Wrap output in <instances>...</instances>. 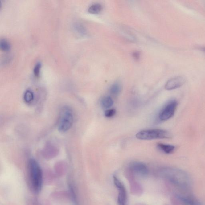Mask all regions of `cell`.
I'll list each match as a JSON object with an SVG mask.
<instances>
[{
	"label": "cell",
	"instance_id": "14",
	"mask_svg": "<svg viewBox=\"0 0 205 205\" xmlns=\"http://www.w3.org/2000/svg\"><path fill=\"white\" fill-rule=\"evenodd\" d=\"M111 93L114 96H117L120 93L121 91V87L118 84H115L113 85L110 88Z\"/></svg>",
	"mask_w": 205,
	"mask_h": 205
},
{
	"label": "cell",
	"instance_id": "8",
	"mask_svg": "<svg viewBox=\"0 0 205 205\" xmlns=\"http://www.w3.org/2000/svg\"><path fill=\"white\" fill-rule=\"evenodd\" d=\"M185 82V78L182 76L175 77L167 81L165 88L167 90H172L180 88Z\"/></svg>",
	"mask_w": 205,
	"mask_h": 205
},
{
	"label": "cell",
	"instance_id": "17",
	"mask_svg": "<svg viewBox=\"0 0 205 205\" xmlns=\"http://www.w3.org/2000/svg\"><path fill=\"white\" fill-rule=\"evenodd\" d=\"M116 113V110L114 109L107 110L105 112V116L106 117L110 118L115 116Z\"/></svg>",
	"mask_w": 205,
	"mask_h": 205
},
{
	"label": "cell",
	"instance_id": "9",
	"mask_svg": "<svg viewBox=\"0 0 205 205\" xmlns=\"http://www.w3.org/2000/svg\"><path fill=\"white\" fill-rule=\"evenodd\" d=\"M177 198L183 205H202L198 199L191 195L179 194L177 195Z\"/></svg>",
	"mask_w": 205,
	"mask_h": 205
},
{
	"label": "cell",
	"instance_id": "12",
	"mask_svg": "<svg viewBox=\"0 0 205 205\" xmlns=\"http://www.w3.org/2000/svg\"><path fill=\"white\" fill-rule=\"evenodd\" d=\"M101 103L102 105L104 108H109L113 105V101L110 97L107 96L103 99Z\"/></svg>",
	"mask_w": 205,
	"mask_h": 205
},
{
	"label": "cell",
	"instance_id": "13",
	"mask_svg": "<svg viewBox=\"0 0 205 205\" xmlns=\"http://www.w3.org/2000/svg\"><path fill=\"white\" fill-rule=\"evenodd\" d=\"M34 98V95L30 90H27L24 95V99L26 103H29L33 101Z\"/></svg>",
	"mask_w": 205,
	"mask_h": 205
},
{
	"label": "cell",
	"instance_id": "2",
	"mask_svg": "<svg viewBox=\"0 0 205 205\" xmlns=\"http://www.w3.org/2000/svg\"><path fill=\"white\" fill-rule=\"evenodd\" d=\"M29 181L33 191L38 193L41 191L43 185L42 170L35 160L31 159L28 163Z\"/></svg>",
	"mask_w": 205,
	"mask_h": 205
},
{
	"label": "cell",
	"instance_id": "16",
	"mask_svg": "<svg viewBox=\"0 0 205 205\" xmlns=\"http://www.w3.org/2000/svg\"><path fill=\"white\" fill-rule=\"evenodd\" d=\"M41 67V64L40 62L37 63L35 65L34 69H33V72H34L35 76L36 77H38L39 76Z\"/></svg>",
	"mask_w": 205,
	"mask_h": 205
},
{
	"label": "cell",
	"instance_id": "7",
	"mask_svg": "<svg viewBox=\"0 0 205 205\" xmlns=\"http://www.w3.org/2000/svg\"><path fill=\"white\" fill-rule=\"evenodd\" d=\"M129 169L135 175L144 177L148 174V169L147 166L140 162H133L130 164Z\"/></svg>",
	"mask_w": 205,
	"mask_h": 205
},
{
	"label": "cell",
	"instance_id": "3",
	"mask_svg": "<svg viewBox=\"0 0 205 205\" xmlns=\"http://www.w3.org/2000/svg\"><path fill=\"white\" fill-rule=\"evenodd\" d=\"M73 116L71 109L64 107L61 110L58 121V129L61 132L69 130L73 125Z\"/></svg>",
	"mask_w": 205,
	"mask_h": 205
},
{
	"label": "cell",
	"instance_id": "18",
	"mask_svg": "<svg viewBox=\"0 0 205 205\" xmlns=\"http://www.w3.org/2000/svg\"><path fill=\"white\" fill-rule=\"evenodd\" d=\"M203 50H204V51H205V48H204V49H203Z\"/></svg>",
	"mask_w": 205,
	"mask_h": 205
},
{
	"label": "cell",
	"instance_id": "6",
	"mask_svg": "<svg viewBox=\"0 0 205 205\" xmlns=\"http://www.w3.org/2000/svg\"><path fill=\"white\" fill-rule=\"evenodd\" d=\"M114 183L118 191L117 203L118 205H127L128 195L126 189L118 178L115 175L113 177Z\"/></svg>",
	"mask_w": 205,
	"mask_h": 205
},
{
	"label": "cell",
	"instance_id": "15",
	"mask_svg": "<svg viewBox=\"0 0 205 205\" xmlns=\"http://www.w3.org/2000/svg\"><path fill=\"white\" fill-rule=\"evenodd\" d=\"M0 47L2 50L7 51L10 50V45L9 43L6 40L1 39L0 41Z\"/></svg>",
	"mask_w": 205,
	"mask_h": 205
},
{
	"label": "cell",
	"instance_id": "4",
	"mask_svg": "<svg viewBox=\"0 0 205 205\" xmlns=\"http://www.w3.org/2000/svg\"><path fill=\"white\" fill-rule=\"evenodd\" d=\"M137 138L141 140H150L152 139H169L171 135L167 131L160 129L144 130L137 133Z\"/></svg>",
	"mask_w": 205,
	"mask_h": 205
},
{
	"label": "cell",
	"instance_id": "11",
	"mask_svg": "<svg viewBox=\"0 0 205 205\" xmlns=\"http://www.w3.org/2000/svg\"><path fill=\"white\" fill-rule=\"evenodd\" d=\"M102 10V6L100 4H95L91 5L88 9V11L91 14H97Z\"/></svg>",
	"mask_w": 205,
	"mask_h": 205
},
{
	"label": "cell",
	"instance_id": "1",
	"mask_svg": "<svg viewBox=\"0 0 205 205\" xmlns=\"http://www.w3.org/2000/svg\"><path fill=\"white\" fill-rule=\"evenodd\" d=\"M162 173L167 180L178 188L185 190L190 188V178L185 171L178 169L167 167L163 169Z\"/></svg>",
	"mask_w": 205,
	"mask_h": 205
},
{
	"label": "cell",
	"instance_id": "10",
	"mask_svg": "<svg viewBox=\"0 0 205 205\" xmlns=\"http://www.w3.org/2000/svg\"><path fill=\"white\" fill-rule=\"evenodd\" d=\"M158 148L161 151L166 154H171L174 152L175 150V147L173 145L170 144H164L159 143L157 145Z\"/></svg>",
	"mask_w": 205,
	"mask_h": 205
},
{
	"label": "cell",
	"instance_id": "5",
	"mask_svg": "<svg viewBox=\"0 0 205 205\" xmlns=\"http://www.w3.org/2000/svg\"><path fill=\"white\" fill-rule=\"evenodd\" d=\"M178 103L176 100H172L168 102L161 110L159 115L161 121L169 120L174 116L177 108Z\"/></svg>",
	"mask_w": 205,
	"mask_h": 205
}]
</instances>
